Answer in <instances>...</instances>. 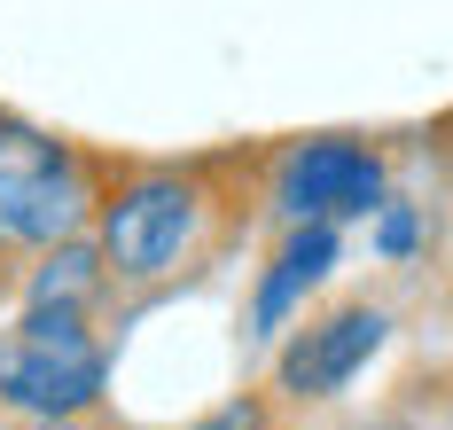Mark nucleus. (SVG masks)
<instances>
[{
  "instance_id": "f257e3e1",
  "label": "nucleus",
  "mask_w": 453,
  "mask_h": 430,
  "mask_svg": "<svg viewBox=\"0 0 453 430\" xmlns=\"http://www.w3.org/2000/svg\"><path fill=\"white\" fill-rule=\"evenodd\" d=\"M203 235V188L188 173H126L118 188L94 196V250L110 266V282H165L196 258Z\"/></svg>"
},
{
  "instance_id": "f03ea898",
  "label": "nucleus",
  "mask_w": 453,
  "mask_h": 430,
  "mask_svg": "<svg viewBox=\"0 0 453 430\" xmlns=\"http://www.w3.org/2000/svg\"><path fill=\"white\" fill-rule=\"evenodd\" d=\"M102 336L87 329V305L40 297L16 329L0 336V399L24 415H87L102 399Z\"/></svg>"
},
{
  "instance_id": "7ed1b4c3",
  "label": "nucleus",
  "mask_w": 453,
  "mask_h": 430,
  "mask_svg": "<svg viewBox=\"0 0 453 430\" xmlns=\"http://www.w3.org/2000/svg\"><path fill=\"white\" fill-rule=\"evenodd\" d=\"M94 211V180L79 165V149L0 118V250H55L87 227Z\"/></svg>"
},
{
  "instance_id": "20e7f679",
  "label": "nucleus",
  "mask_w": 453,
  "mask_h": 430,
  "mask_svg": "<svg viewBox=\"0 0 453 430\" xmlns=\"http://www.w3.org/2000/svg\"><path fill=\"white\" fill-rule=\"evenodd\" d=\"M281 203L297 219H352V211H375L383 203V157L360 142H305L289 165H281Z\"/></svg>"
},
{
  "instance_id": "39448f33",
  "label": "nucleus",
  "mask_w": 453,
  "mask_h": 430,
  "mask_svg": "<svg viewBox=\"0 0 453 430\" xmlns=\"http://www.w3.org/2000/svg\"><path fill=\"white\" fill-rule=\"evenodd\" d=\"M375 344H383V313H367V305L320 313V321H305V329L281 344V391L328 399V391H344L375 360Z\"/></svg>"
},
{
  "instance_id": "423d86ee",
  "label": "nucleus",
  "mask_w": 453,
  "mask_h": 430,
  "mask_svg": "<svg viewBox=\"0 0 453 430\" xmlns=\"http://www.w3.org/2000/svg\"><path fill=\"white\" fill-rule=\"evenodd\" d=\"M328 258H336V219H297V235L281 242L273 274L258 282V329H281V313L328 274Z\"/></svg>"
},
{
  "instance_id": "0eeeda50",
  "label": "nucleus",
  "mask_w": 453,
  "mask_h": 430,
  "mask_svg": "<svg viewBox=\"0 0 453 430\" xmlns=\"http://www.w3.org/2000/svg\"><path fill=\"white\" fill-rule=\"evenodd\" d=\"M196 430H273V415L258 407V399H226L219 415H203Z\"/></svg>"
},
{
  "instance_id": "6e6552de",
  "label": "nucleus",
  "mask_w": 453,
  "mask_h": 430,
  "mask_svg": "<svg viewBox=\"0 0 453 430\" xmlns=\"http://www.w3.org/2000/svg\"><path fill=\"white\" fill-rule=\"evenodd\" d=\"M383 250H391V258L414 250V211H383Z\"/></svg>"
},
{
  "instance_id": "1a4fd4ad",
  "label": "nucleus",
  "mask_w": 453,
  "mask_h": 430,
  "mask_svg": "<svg viewBox=\"0 0 453 430\" xmlns=\"http://www.w3.org/2000/svg\"><path fill=\"white\" fill-rule=\"evenodd\" d=\"M32 430H87L79 415H32Z\"/></svg>"
},
{
  "instance_id": "9d476101",
  "label": "nucleus",
  "mask_w": 453,
  "mask_h": 430,
  "mask_svg": "<svg viewBox=\"0 0 453 430\" xmlns=\"http://www.w3.org/2000/svg\"><path fill=\"white\" fill-rule=\"evenodd\" d=\"M446 149H453V126H446Z\"/></svg>"
}]
</instances>
